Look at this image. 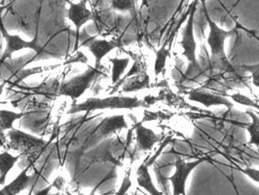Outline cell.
<instances>
[{"label":"cell","mask_w":259,"mask_h":195,"mask_svg":"<svg viewBox=\"0 0 259 195\" xmlns=\"http://www.w3.org/2000/svg\"><path fill=\"white\" fill-rule=\"evenodd\" d=\"M7 6H0V12H3L4 9H6Z\"/></svg>","instance_id":"cell-31"},{"label":"cell","mask_w":259,"mask_h":195,"mask_svg":"<svg viewBox=\"0 0 259 195\" xmlns=\"http://www.w3.org/2000/svg\"><path fill=\"white\" fill-rule=\"evenodd\" d=\"M246 114H248L251 119V122L246 127V130L249 134V141L247 144L259 147V116L252 110H246Z\"/></svg>","instance_id":"cell-20"},{"label":"cell","mask_w":259,"mask_h":195,"mask_svg":"<svg viewBox=\"0 0 259 195\" xmlns=\"http://www.w3.org/2000/svg\"><path fill=\"white\" fill-rule=\"evenodd\" d=\"M137 182L139 186L143 187L150 195H165V192H161L157 189L153 183L152 178L149 173V167L146 165L145 161L143 162L137 169Z\"/></svg>","instance_id":"cell-14"},{"label":"cell","mask_w":259,"mask_h":195,"mask_svg":"<svg viewBox=\"0 0 259 195\" xmlns=\"http://www.w3.org/2000/svg\"><path fill=\"white\" fill-rule=\"evenodd\" d=\"M69 9L67 11V18L75 26V45L73 52H77L80 43V29L83 25L93 19L92 12L86 7V0H81L78 3L69 2Z\"/></svg>","instance_id":"cell-9"},{"label":"cell","mask_w":259,"mask_h":195,"mask_svg":"<svg viewBox=\"0 0 259 195\" xmlns=\"http://www.w3.org/2000/svg\"><path fill=\"white\" fill-rule=\"evenodd\" d=\"M238 69H242L244 72L249 73L250 79H251V83L256 88H259V64L239 65Z\"/></svg>","instance_id":"cell-23"},{"label":"cell","mask_w":259,"mask_h":195,"mask_svg":"<svg viewBox=\"0 0 259 195\" xmlns=\"http://www.w3.org/2000/svg\"><path fill=\"white\" fill-rule=\"evenodd\" d=\"M139 107H148L143 100L138 97H123L112 96L107 98H90L84 103L71 105V108L67 111V114H74L86 111L89 114L91 111L99 109H135Z\"/></svg>","instance_id":"cell-2"},{"label":"cell","mask_w":259,"mask_h":195,"mask_svg":"<svg viewBox=\"0 0 259 195\" xmlns=\"http://www.w3.org/2000/svg\"><path fill=\"white\" fill-rule=\"evenodd\" d=\"M149 83H150L149 75H147L146 73L137 74L132 77L127 78L124 81L121 92L122 93H130V92L143 90V89L149 87Z\"/></svg>","instance_id":"cell-16"},{"label":"cell","mask_w":259,"mask_h":195,"mask_svg":"<svg viewBox=\"0 0 259 195\" xmlns=\"http://www.w3.org/2000/svg\"><path fill=\"white\" fill-rule=\"evenodd\" d=\"M0 31L3 35V37L6 41V49L3 53L1 60H0V65L4 62L11 60L12 56L15 52L23 50V49H31L34 50L38 55L40 53L43 52V47L39 45L38 33L36 32L35 37L31 41H26L25 39L20 37L19 35H11L6 27L4 26L3 21H2V12H0Z\"/></svg>","instance_id":"cell-5"},{"label":"cell","mask_w":259,"mask_h":195,"mask_svg":"<svg viewBox=\"0 0 259 195\" xmlns=\"http://www.w3.org/2000/svg\"><path fill=\"white\" fill-rule=\"evenodd\" d=\"M228 98L231 99V101L235 104H241L244 106H248L251 108H255L259 110V104L256 103L255 101H253L251 98L247 97L246 95L240 93V92H236L231 95H226Z\"/></svg>","instance_id":"cell-21"},{"label":"cell","mask_w":259,"mask_h":195,"mask_svg":"<svg viewBox=\"0 0 259 195\" xmlns=\"http://www.w3.org/2000/svg\"><path fill=\"white\" fill-rule=\"evenodd\" d=\"M5 85H7V81H6V80H4V81H3V83H1V84H0V96H1L2 92L4 90Z\"/></svg>","instance_id":"cell-29"},{"label":"cell","mask_w":259,"mask_h":195,"mask_svg":"<svg viewBox=\"0 0 259 195\" xmlns=\"http://www.w3.org/2000/svg\"><path fill=\"white\" fill-rule=\"evenodd\" d=\"M123 129H128V124L125 120V116L123 114H119L104 118L101 124L97 127L96 132L99 137L107 138Z\"/></svg>","instance_id":"cell-13"},{"label":"cell","mask_w":259,"mask_h":195,"mask_svg":"<svg viewBox=\"0 0 259 195\" xmlns=\"http://www.w3.org/2000/svg\"><path fill=\"white\" fill-rule=\"evenodd\" d=\"M21 156V154L13 156L9 152L0 153V185L5 184L8 173L13 168Z\"/></svg>","instance_id":"cell-17"},{"label":"cell","mask_w":259,"mask_h":195,"mask_svg":"<svg viewBox=\"0 0 259 195\" xmlns=\"http://www.w3.org/2000/svg\"><path fill=\"white\" fill-rule=\"evenodd\" d=\"M166 117L165 113L159 111V112H153V111H149V110H144L143 113V118L141 121V123L146 122V121H153L157 119H164Z\"/></svg>","instance_id":"cell-26"},{"label":"cell","mask_w":259,"mask_h":195,"mask_svg":"<svg viewBox=\"0 0 259 195\" xmlns=\"http://www.w3.org/2000/svg\"><path fill=\"white\" fill-rule=\"evenodd\" d=\"M172 40H174V36L167 42H165L156 52L155 62H154V74L156 76L162 74L165 71L168 55L171 50Z\"/></svg>","instance_id":"cell-15"},{"label":"cell","mask_w":259,"mask_h":195,"mask_svg":"<svg viewBox=\"0 0 259 195\" xmlns=\"http://www.w3.org/2000/svg\"><path fill=\"white\" fill-rule=\"evenodd\" d=\"M240 172L245 174L246 177H248L251 181L258 182L259 183V170L252 168V167H246V168H237Z\"/></svg>","instance_id":"cell-25"},{"label":"cell","mask_w":259,"mask_h":195,"mask_svg":"<svg viewBox=\"0 0 259 195\" xmlns=\"http://www.w3.org/2000/svg\"><path fill=\"white\" fill-rule=\"evenodd\" d=\"M87 63L88 62V59H87V57L83 54L82 52H77V56H75V57H73V58H71L70 60H68V61H66L65 64V65H67V64H71V63Z\"/></svg>","instance_id":"cell-27"},{"label":"cell","mask_w":259,"mask_h":195,"mask_svg":"<svg viewBox=\"0 0 259 195\" xmlns=\"http://www.w3.org/2000/svg\"><path fill=\"white\" fill-rule=\"evenodd\" d=\"M108 61L112 65L111 81L112 84L115 85L126 71L130 64V58H110Z\"/></svg>","instance_id":"cell-19"},{"label":"cell","mask_w":259,"mask_h":195,"mask_svg":"<svg viewBox=\"0 0 259 195\" xmlns=\"http://www.w3.org/2000/svg\"><path fill=\"white\" fill-rule=\"evenodd\" d=\"M197 10V1H195L192 8L189 10V17L183 29L182 40L180 45L182 48V56L187 60V68L185 70V76L188 79L194 80L201 76L204 72L203 67L199 64L197 58V42L194 35L195 12Z\"/></svg>","instance_id":"cell-3"},{"label":"cell","mask_w":259,"mask_h":195,"mask_svg":"<svg viewBox=\"0 0 259 195\" xmlns=\"http://www.w3.org/2000/svg\"><path fill=\"white\" fill-rule=\"evenodd\" d=\"M202 6L204 9L205 18L207 20V25L209 27V32L207 36V42L210 49L209 57V69L211 71H221L225 73H230L234 75H238V69L235 65L231 64L226 53H225V41L230 37H233L238 33V27H234L232 29L225 30L221 28L218 24H215L209 15L207 13V6L205 0H202Z\"/></svg>","instance_id":"cell-1"},{"label":"cell","mask_w":259,"mask_h":195,"mask_svg":"<svg viewBox=\"0 0 259 195\" xmlns=\"http://www.w3.org/2000/svg\"><path fill=\"white\" fill-rule=\"evenodd\" d=\"M108 179H110V176H106V177H105V178H104V180H103V181H102V182H100V183H99V184H98V185H97V186H96V187H95V189H94V190H93V191H92L91 193H90V194H87V195H96V191H97V189H98V188H99V187H100V186H101V185H102V183H104V182H106V181H107V180H108ZM110 194H112V191H109V192H106V193H104V194H102V195H110ZM78 195H84V194H83V193H81V192H80V191H78Z\"/></svg>","instance_id":"cell-28"},{"label":"cell","mask_w":259,"mask_h":195,"mask_svg":"<svg viewBox=\"0 0 259 195\" xmlns=\"http://www.w3.org/2000/svg\"><path fill=\"white\" fill-rule=\"evenodd\" d=\"M112 9L119 12H134L135 0H110Z\"/></svg>","instance_id":"cell-22"},{"label":"cell","mask_w":259,"mask_h":195,"mask_svg":"<svg viewBox=\"0 0 259 195\" xmlns=\"http://www.w3.org/2000/svg\"><path fill=\"white\" fill-rule=\"evenodd\" d=\"M31 165H28L26 169L23 170L19 176L7 185H4L0 189V195H18L23 190L31 186L33 183H36V180L39 178L38 171H35L33 175L28 176L27 172Z\"/></svg>","instance_id":"cell-10"},{"label":"cell","mask_w":259,"mask_h":195,"mask_svg":"<svg viewBox=\"0 0 259 195\" xmlns=\"http://www.w3.org/2000/svg\"><path fill=\"white\" fill-rule=\"evenodd\" d=\"M104 75V72L100 68L88 66V69L82 74L71 78L64 82L60 87V96L69 97L74 102L79 99L86 90L89 89L93 81L99 76Z\"/></svg>","instance_id":"cell-4"},{"label":"cell","mask_w":259,"mask_h":195,"mask_svg":"<svg viewBox=\"0 0 259 195\" xmlns=\"http://www.w3.org/2000/svg\"><path fill=\"white\" fill-rule=\"evenodd\" d=\"M132 186V181H131V169L126 173L124 179H123V182L121 183V186L119 188V190L117 191L115 195H126L128 190L130 189V187Z\"/></svg>","instance_id":"cell-24"},{"label":"cell","mask_w":259,"mask_h":195,"mask_svg":"<svg viewBox=\"0 0 259 195\" xmlns=\"http://www.w3.org/2000/svg\"><path fill=\"white\" fill-rule=\"evenodd\" d=\"M31 112H14L10 110H5V109H0V132L2 133L3 131L12 130L13 128L14 122L16 120H19L23 117L28 115Z\"/></svg>","instance_id":"cell-18"},{"label":"cell","mask_w":259,"mask_h":195,"mask_svg":"<svg viewBox=\"0 0 259 195\" xmlns=\"http://www.w3.org/2000/svg\"><path fill=\"white\" fill-rule=\"evenodd\" d=\"M134 128L136 129L137 146L142 151H150L155 144L161 143L162 140H164V137L162 135L156 134L152 129L143 126V123L141 122L136 124Z\"/></svg>","instance_id":"cell-11"},{"label":"cell","mask_w":259,"mask_h":195,"mask_svg":"<svg viewBox=\"0 0 259 195\" xmlns=\"http://www.w3.org/2000/svg\"><path fill=\"white\" fill-rule=\"evenodd\" d=\"M208 157L203 156L193 161H185L184 159H178L174 165L176 172L168 178H163L165 182L169 181L172 185V195H186V182L192 171L203 162H206Z\"/></svg>","instance_id":"cell-6"},{"label":"cell","mask_w":259,"mask_h":195,"mask_svg":"<svg viewBox=\"0 0 259 195\" xmlns=\"http://www.w3.org/2000/svg\"><path fill=\"white\" fill-rule=\"evenodd\" d=\"M8 136L11 139V145L14 149H20L21 155L23 153L27 154L37 149H44L48 143H45L42 139L35 138L31 135H27L21 131L12 129L8 132Z\"/></svg>","instance_id":"cell-8"},{"label":"cell","mask_w":259,"mask_h":195,"mask_svg":"<svg viewBox=\"0 0 259 195\" xmlns=\"http://www.w3.org/2000/svg\"><path fill=\"white\" fill-rule=\"evenodd\" d=\"M186 94L189 101L202 104L207 108L211 106H226L232 108L234 106L233 102L230 101L226 95L215 94L201 88L190 89Z\"/></svg>","instance_id":"cell-7"},{"label":"cell","mask_w":259,"mask_h":195,"mask_svg":"<svg viewBox=\"0 0 259 195\" xmlns=\"http://www.w3.org/2000/svg\"><path fill=\"white\" fill-rule=\"evenodd\" d=\"M82 46H87L89 48L90 52L95 57V67L100 68L102 60L108 53L118 48L119 43H117L116 41H108L105 39L90 38L85 41Z\"/></svg>","instance_id":"cell-12"},{"label":"cell","mask_w":259,"mask_h":195,"mask_svg":"<svg viewBox=\"0 0 259 195\" xmlns=\"http://www.w3.org/2000/svg\"><path fill=\"white\" fill-rule=\"evenodd\" d=\"M35 184H36V183H33V184L30 186V190H29V192H28V194L27 195H32V192H33V189H34Z\"/></svg>","instance_id":"cell-30"}]
</instances>
